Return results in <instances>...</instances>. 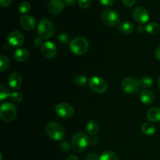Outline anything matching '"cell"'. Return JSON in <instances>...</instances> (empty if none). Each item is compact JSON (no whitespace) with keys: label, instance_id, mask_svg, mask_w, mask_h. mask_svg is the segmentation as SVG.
Segmentation results:
<instances>
[{"label":"cell","instance_id":"d4e9b609","mask_svg":"<svg viewBox=\"0 0 160 160\" xmlns=\"http://www.w3.org/2000/svg\"><path fill=\"white\" fill-rule=\"evenodd\" d=\"M10 64L9 59L5 55H2L0 56V71L4 72L5 70H7Z\"/></svg>","mask_w":160,"mask_h":160},{"label":"cell","instance_id":"4fadbf2b","mask_svg":"<svg viewBox=\"0 0 160 160\" xmlns=\"http://www.w3.org/2000/svg\"><path fill=\"white\" fill-rule=\"evenodd\" d=\"M20 24L25 31H32L36 25V20L33 17L29 15H23L20 18Z\"/></svg>","mask_w":160,"mask_h":160},{"label":"cell","instance_id":"5bb4252c","mask_svg":"<svg viewBox=\"0 0 160 160\" xmlns=\"http://www.w3.org/2000/svg\"><path fill=\"white\" fill-rule=\"evenodd\" d=\"M65 7V2L62 0H51L48 4V11L51 14H59Z\"/></svg>","mask_w":160,"mask_h":160},{"label":"cell","instance_id":"ffe728a7","mask_svg":"<svg viewBox=\"0 0 160 160\" xmlns=\"http://www.w3.org/2000/svg\"><path fill=\"white\" fill-rule=\"evenodd\" d=\"M86 131L90 135H96L99 131V125L95 120H90L86 124Z\"/></svg>","mask_w":160,"mask_h":160},{"label":"cell","instance_id":"44dd1931","mask_svg":"<svg viewBox=\"0 0 160 160\" xmlns=\"http://www.w3.org/2000/svg\"><path fill=\"white\" fill-rule=\"evenodd\" d=\"M142 132L145 135H153V134L156 133V128H155L154 125L151 123H148V122H146V123H143L142 125Z\"/></svg>","mask_w":160,"mask_h":160},{"label":"cell","instance_id":"8992f818","mask_svg":"<svg viewBox=\"0 0 160 160\" xmlns=\"http://www.w3.org/2000/svg\"><path fill=\"white\" fill-rule=\"evenodd\" d=\"M121 87L123 92L129 95H134L140 90V82L134 77H128L122 81Z\"/></svg>","mask_w":160,"mask_h":160},{"label":"cell","instance_id":"ac0fdd59","mask_svg":"<svg viewBox=\"0 0 160 160\" xmlns=\"http://www.w3.org/2000/svg\"><path fill=\"white\" fill-rule=\"evenodd\" d=\"M147 119L152 123H157L160 121V108L152 107L148 109L146 114Z\"/></svg>","mask_w":160,"mask_h":160},{"label":"cell","instance_id":"d6986e66","mask_svg":"<svg viewBox=\"0 0 160 160\" xmlns=\"http://www.w3.org/2000/svg\"><path fill=\"white\" fill-rule=\"evenodd\" d=\"M118 30L120 33L123 34H130L131 33H133L134 30V27L133 25V23H131V22L128 21H124L122 22L119 24L118 26Z\"/></svg>","mask_w":160,"mask_h":160},{"label":"cell","instance_id":"4316f807","mask_svg":"<svg viewBox=\"0 0 160 160\" xmlns=\"http://www.w3.org/2000/svg\"><path fill=\"white\" fill-rule=\"evenodd\" d=\"M89 80H88V78L83 74H79L74 78V83L79 87H83L86 85L87 83L88 82Z\"/></svg>","mask_w":160,"mask_h":160},{"label":"cell","instance_id":"6da1fadb","mask_svg":"<svg viewBox=\"0 0 160 160\" xmlns=\"http://www.w3.org/2000/svg\"><path fill=\"white\" fill-rule=\"evenodd\" d=\"M90 138L84 132H78L73 136L71 140V147L76 152H83L88 148Z\"/></svg>","mask_w":160,"mask_h":160},{"label":"cell","instance_id":"d590c367","mask_svg":"<svg viewBox=\"0 0 160 160\" xmlns=\"http://www.w3.org/2000/svg\"><path fill=\"white\" fill-rule=\"evenodd\" d=\"M34 44L36 47H42V45H43V42H42V39L39 38H36L34 40Z\"/></svg>","mask_w":160,"mask_h":160},{"label":"cell","instance_id":"9c48e42d","mask_svg":"<svg viewBox=\"0 0 160 160\" xmlns=\"http://www.w3.org/2000/svg\"><path fill=\"white\" fill-rule=\"evenodd\" d=\"M102 20L107 26L115 27L120 23V16L113 9H107L102 13Z\"/></svg>","mask_w":160,"mask_h":160},{"label":"cell","instance_id":"4dcf8cb0","mask_svg":"<svg viewBox=\"0 0 160 160\" xmlns=\"http://www.w3.org/2000/svg\"><path fill=\"white\" fill-rule=\"evenodd\" d=\"M58 40L61 44H67L69 42V36L65 33H62L58 37Z\"/></svg>","mask_w":160,"mask_h":160},{"label":"cell","instance_id":"7a4b0ae2","mask_svg":"<svg viewBox=\"0 0 160 160\" xmlns=\"http://www.w3.org/2000/svg\"><path fill=\"white\" fill-rule=\"evenodd\" d=\"M45 132L50 139L56 142L62 141L65 136V131L62 125L58 122H50L47 124Z\"/></svg>","mask_w":160,"mask_h":160},{"label":"cell","instance_id":"8fae6325","mask_svg":"<svg viewBox=\"0 0 160 160\" xmlns=\"http://www.w3.org/2000/svg\"><path fill=\"white\" fill-rule=\"evenodd\" d=\"M42 54L47 59H52L56 56L57 48L56 45L52 42H44L42 46L41 47Z\"/></svg>","mask_w":160,"mask_h":160},{"label":"cell","instance_id":"f35d334b","mask_svg":"<svg viewBox=\"0 0 160 160\" xmlns=\"http://www.w3.org/2000/svg\"><path fill=\"white\" fill-rule=\"evenodd\" d=\"M77 2V0H64V2L67 6H72Z\"/></svg>","mask_w":160,"mask_h":160},{"label":"cell","instance_id":"277c9868","mask_svg":"<svg viewBox=\"0 0 160 160\" xmlns=\"http://www.w3.org/2000/svg\"><path fill=\"white\" fill-rule=\"evenodd\" d=\"M55 33V27L53 23L47 19L40 20L38 24V34L44 40L49 39Z\"/></svg>","mask_w":160,"mask_h":160},{"label":"cell","instance_id":"60d3db41","mask_svg":"<svg viewBox=\"0 0 160 160\" xmlns=\"http://www.w3.org/2000/svg\"><path fill=\"white\" fill-rule=\"evenodd\" d=\"M144 29H145V28H144V27H143V25H142V24H139L138 26V28H137V30H138V31L139 33H142V32H143V31H144Z\"/></svg>","mask_w":160,"mask_h":160},{"label":"cell","instance_id":"ba28073f","mask_svg":"<svg viewBox=\"0 0 160 160\" xmlns=\"http://www.w3.org/2000/svg\"><path fill=\"white\" fill-rule=\"evenodd\" d=\"M55 112L58 117L62 119H69L73 117L74 109L73 106L67 102H60L55 107Z\"/></svg>","mask_w":160,"mask_h":160},{"label":"cell","instance_id":"e0dca14e","mask_svg":"<svg viewBox=\"0 0 160 160\" xmlns=\"http://www.w3.org/2000/svg\"><path fill=\"white\" fill-rule=\"evenodd\" d=\"M140 99L143 104L152 105L155 102V95L152 91L145 89L141 92Z\"/></svg>","mask_w":160,"mask_h":160},{"label":"cell","instance_id":"603a6c76","mask_svg":"<svg viewBox=\"0 0 160 160\" xmlns=\"http://www.w3.org/2000/svg\"><path fill=\"white\" fill-rule=\"evenodd\" d=\"M145 31L147 33L151 34H156L157 33H159L160 28L159 24L154 22H151V23H148V24L145 26Z\"/></svg>","mask_w":160,"mask_h":160},{"label":"cell","instance_id":"e575fe53","mask_svg":"<svg viewBox=\"0 0 160 160\" xmlns=\"http://www.w3.org/2000/svg\"><path fill=\"white\" fill-rule=\"evenodd\" d=\"M12 2V0H0V6L2 7H7V6H10Z\"/></svg>","mask_w":160,"mask_h":160},{"label":"cell","instance_id":"484cf974","mask_svg":"<svg viewBox=\"0 0 160 160\" xmlns=\"http://www.w3.org/2000/svg\"><path fill=\"white\" fill-rule=\"evenodd\" d=\"M139 82H140L141 87L146 89V88H148L152 87V85L153 84V80L152 78H150V77L144 76L141 78Z\"/></svg>","mask_w":160,"mask_h":160},{"label":"cell","instance_id":"7c38bea8","mask_svg":"<svg viewBox=\"0 0 160 160\" xmlns=\"http://www.w3.org/2000/svg\"><path fill=\"white\" fill-rule=\"evenodd\" d=\"M23 42H24V37L20 31H12L9 33L7 37V42L11 46L19 47L23 45Z\"/></svg>","mask_w":160,"mask_h":160},{"label":"cell","instance_id":"83f0119b","mask_svg":"<svg viewBox=\"0 0 160 160\" xmlns=\"http://www.w3.org/2000/svg\"><path fill=\"white\" fill-rule=\"evenodd\" d=\"M31 9V7L29 2H21L19 5L18 12L20 14L28 13V12H30Z\"/></svg>","mask_w":160,"mask_h":160},{"label":"cell","instance_id":"1f68e13d","mask_svg":"<svg viewBox=\"0 0 160 160\" xmlns=\"http://www.w3.org/2000/svg\"><path fill=\"white\" fill-rule=\"evenodd\" d=\"M136 1L137 0H121V2L123 6H127V7H131L135 4Z\"/></svg>","mask_w":160,"mask_h":160},{"label":"cell","instance_id":"5b68a950","mask_svg":"<svg viewBox=\"0 0 160 160\" xmlns=\"http://www.w3.org/2000/svg\"><path fill=\"white\" fill-rule=\"evenodd\" d=\"M17 110L16 106L11 102H4L0 108V117L5 122H11L15 120Z\"/></svg>","mask_w":160,"mask_h":160},{"label":"cell","instance_id":"ab89813d","mask_svg":"<svg viewBox=\"0 0 160 160\" xmlns=\"http://www.w3.org/2000/svg\"><path fill=\"white\" fill-rule=\"evenodd\" d=\"M67 160H79V159L76 156H74V155H70V156L67 157Z\"/></svg>","mask_w":160,"mask_h":160},{"label":"cell","instance_id":"52a82bcc","mask_svg":"<svg viewBox=\"0 0 160 160\" xmlns=\"http://www.w3.org/2000/svg\"><path fill=\"white\" fill-rule=\"evenodd\" d=\"M90 88L97 94H103L107 90V83L102 78L98 76H94L88 81Z\"/></svg>","mask_w":160,"mask_h":160},{"label":"cell","instance_id":"9a60e30c","mask_svg":"<svg viewBox=\"0 0 160 160\" xmlns=\"http://www.w3.org/2000/svg\"><path fill=\"white\" fill-rule=\"evenodd\" d=\"M22 82H23V78L21 75L18 72H12L10 73L8 78V83L11 88L14 90H17L21 86Z\"/></svg>","mask_w":160,"mask_h":160},{"label":"cell","instance_id":"30bf717a","mask_svg":"<svg viewBox=\"0 0 160 160\" xmlns=\"http://www.w3.org/2000/svg\"><path fill=\"white\" fill-rule=\"evenodd\" d=\"M132 17L136 22L142 25L146 23L150 18L148 10L142 6H138L133 9Z\"/></svg>","mask_w":160,"mask_h":160},{"label":"cell","instance_id":"3957f363","mask_svg":"<svg viewBox=\"0 0 160 160\" xmlns=\"http://www.w3.org/2000/svg\"><path fill=\"white\" fill-rule=\"evenodd\" d=\"M89 48V43L87 39L82 37H77L70 42V49L76 56L85 54Z\"/></svg>","mask_w":160,"mask_h":160},{"label":"cell","instance_id":"2e32d148","mask_svg":"<svg viewBox=\"0 0 160 160\" xmlns=\"http://www.w3.org/2000/svg\"><path fill=\"white\" fill-rule=\"evenodd\" d=\"M30 53L27 48H17L13 52V58L17 62H23L27 61L29 58Z\"/></svg>","mask_w":160,"mask_h":160},{"label":"cell","instance_id":"f546056e","mask_svg":"<svg viewBox=\"0 0 160 160\" xmlns=\"http://www.w3.org/2000/svg\"><path fill=\"white\" fill-rule=\"evenodd\" d=\"M92 4V0H78V5L82 9H88Z\"/></svg>","mask_w":160,"mask_h":160},{"label":"cell","instance_id":"836d02e7","mask_svg":"<svg viewBox=\"0 0 160 160\" xmlns=\"http://www.w3.org/2000/svg\"><path fill=\"white\" fill-rule=\"evenodd\" d=\"M99 2L104 6H111L114 3V0H99Z\"/></svg>","mask_w":160,"mask_h":160},{"label":"cell","instance_id":"f1b7e54d","mask_svg":"<svg viewBox=\"0 0 160 160\" xmlns=\"http://www.w3.org/2000/svg\"><path fill=\"white\" fill-rule=\"evenodd\" d=\"M11 100L15 103H20L23 101V95L20 92H14L10 95Z\"/></svg>","mask_w":160,"mask_h":160},{"label":"cell","instance_id":"7402d4cb","mask_svg":"<svg viewBox=\"0 0 160 160\" xmlns=\"http://www.w3.org/2000/svg\"><path fill=\"white\" fill-rule=\"evenodd\" d=\"M99 160H119V158L114 152L107 150L102 153L99 156Z\"/></svg>","mask_w":160,"mask_h":160},{"label":"cell","instance_id":"74e56055","mask_svg":"<svg viewBox=\"0 0 160 160\" xmlns=\"http://www.w3.org/2000/svg\"><path fill=\"white\" fill-rule=\"evenodd\" d=\"M155 56H156V58L158 59V60L160 61V45L156 48V52H155Z\"/></svg>","mask_w":160,"mask_h":160},{"label":"cell","instance_id":"b9f144b4","mask_svg":"<svg viewBox=\"0 0 160 160\" xmlns=\"http://www.w3.org/2000/svg\"><path fill=\"white\" fill-rule=\"evenodd\" d=\"M157 83H158V86H159V88H160V76L159 77V78H158V81H157Z\"/></svg>","mask_w":160,"mask_h":160},{"label":"cell","instance_id":"cb8c5ba5","mask_svg":"<svg viewBox=\"0 0 160 160\" xmlns=\"http://www.w3.org/2000/svg\"><path fill=\"white\" fill-rule=\"evenodd\" d=\"M10 90L8 88V87L6 85H5L4 84H0V100L3 101L6 98H9L11 95Z\"/></svg>","mask_w":160,"mask_h":160},{"label":"cell","instance_id":"d6a6232c","mask_svg":"<svg viewBox=\"0 0 160 160\" xmlns=\"http://www.w3.org/2000/svg\"><path fill=\"white\" fill-rule=\"evenodd\" d=\"M86 160H99V157H98L96 153L91 152L87 156Z\"/></svg>","mask_w":160,"mask_h":160},{"label":"cell","instance_id":"8d00e7d4","mask_svg":"<svg viewBox=\"0 0 160 160\" xmlns=\"http://www.w3.org/2000/svg\"><path fill=\"white\" fill-rule=\"evenodd\" d=\"M98 142H99V140H98V138L96 137H93L92 138L90 139V144H92V145H98Z\"/></svg>","mask_w":160,"mask_h":160}]
</instances>
